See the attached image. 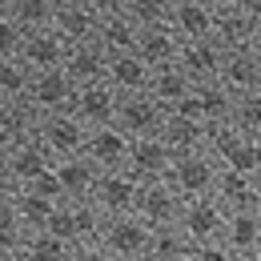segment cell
Returning a JSON list of instances; mask_svg holds the SVG:
<instances>
[{"label":"cell","instance_id":"1","mask_svg":"<svg viewBox=\"0 0 261 261\" xmlns=\"http://www.w3.org/2000/svg\"><path fill=\"white\" fill-rule=\"evenodd\" d=\"M53 165H57V157L40 137L0 145V185H33L44 173H53Z\"/></svg>","mask_w":261,"mask_h":261},{"label":"cell","instance_id":"2","mask_svg":"<svg viewBox=\"0 0 261 261\" xmlns=\"http://www.w3.org/2000/svg\"><path fill=\"white\" fill-rule=\"evenodd\" d=\"M217 177H221V161L209 153V149H197V153H181L173 169H169V181L173 189L193 201V197H213L217 193Z\"/></svg>","mask_w":261,"mask_h":261},{"label":"cell","instance_id":"3","mask_svg":"<svg viewBox=\"0 0 261 261\" xmlns=\"http://www.w3.org/2000/svg\"><path fill=\"white\" fill-rule=\"evenodd\" d=\"M153 233H157V225H149L141 213H121V217H105L100 241H105L121 261H129V257H149Z\"/></svg>","mask_w":261,"mask_h":261},{"label":"cell","instance_id":"4","mask_svg":"<svg viewBox=\"0 0 261 261\" xmlns=\"http://www.w3.org/2000/svg\"><path fill=\"white\" fill-rule=\"evenodd\" d=\"M177 225L185 229V237H189L193 245H209V241H221V237H225L229 209L217 197H193V201H185Z\"/></svg>","mask_w":261,"mask_h":261},{"label":"cell","instance_id":"5","mask_svg":"<svg viewBox=\"0 0 261 261\" xmlns=\"http://www.w3.org/2000/svg\"><path fill=\"white\" fill-rule=\"evenodd\" d=\"M100 225H105V213H100L93 201H61L48 229L57 237H65L68 245H81V241H93L100 237Z\"/></svg>","mask_w":261,"mask_h":261},{"label":"cell","instance_id":"6","mask_svg":"<svg viewBox=\"0 0 261 261\" xmlns=\"http://www.w3.org/2000/svg\"><path fill=\"white\" fill-rule=\"evenodd\" d=\"M165 121H169V109L153 93H133V97H121V113H117V125L129 133L133 141L137 137H161Z\"/></svg>","mask_w":261,"mask_h":261},{"label":"cell","instance_id":"7","mask_svg":"<svg viewBox=\"0 0 261 261\" xmlns=\"http://www.w3.org/2000/svg\"><path fill=\"white\" fill-rule=\"evenodd\" d=\"M89 125L76 117V109H65V113H48L44 117V125H40V141L53 149V157L61 161V157H76V153H85V145H89Z\"/></svg>","mask_w":261,"mask_h":261},{"label":"cell","instance_id":"8","mask_svg":"<svg viewBox=\"0 0 261 261\" xmlns=\"http://www.w3.org/2000/svg\"><path fill=\"white\" fill-rule=\"evenodd\" d=\"M137 197H141V177L129 169H109V173H100L93 205L105 217H121V213H137Z\"/></svg>","mask_w":261,"mask_h":261},{"label":"cell","instance_id":"9","mask_svg":"<svg viewBox=\"0 0 261 261\" xmlns=\"http://www.w3.org/2000/svg\"><path fill=\"white\" fill-rule=\"evenodd\" d=\"M181 209H185V197L173 189V181H141V197H137V213L149 221V225H177L181 221Z\"/></svg>","mask_w":261,"mask_h":261},{"label":"cell","instance_id":"10","mask_svg":"<svg viewBox=\"0 0 261 261\" xmlns=\"http://www.w3.org/2000/svg\"><path fill=\"white\" fill-rule=\"evenodd\" d=\"M76 93H81V85L68 76V68H44V72H36L33 89H29V100L48 117V113L72 109V105H76Z\"/></svg>","mask_w":261,"mask_h":261},{"label":"cell","instance_id":"11","mask_svg":"<svg viewBox=\"0 0 261 261\" xmlns=\"http://www.w3.org/2000/svg\"><path fill=\"white\" fill-rule=\"evenodd\" d=\"M53 173H57V185H61L65 201H93L105 169L97 161H89L85 153H76V157H61L53 165Z\"/></svg>","mask_w":261,"mask_h":261},{"label":"cell","instance_id":"12","mask_svg":"<svg viewBox=\"0 0 261 261\" xmlns=\"http://www.w3.org/2000/svg\"><path fill=\"white\" fill-rule=\"evenodd\" d=\"M76 117L89 125V129H100V125H117V113H121V93L109 85V81H93V85H81L76 93Z\"/></svg>","mask_w":261,"mask_h":261},{"label":"cell","instance_id":"13","mask_svg":"<svg viewBox=\"0 0 261 261\" xmlns=\"http://www.w3.org/2000/svg\"><path fill=\"white\" fill-rule=\"evenodd\" d=\"M185 113H193V117H201L205 125H229L233 121V109H237V93L233 89H225L221 81H205V85H197V93L185 105H181Z\"/></svg>","mask_w":261,"mask_h":261},{"label":"cell","instance_id":"14","mask_svg":"<svg viewBox=\"0 0 261 261\" xmlns=\"http://www.w3.org/2000/svg\"><path fill=\"white\" fill-rule=\"evenodd\" d=\"M85 157H89V161H97L105 173H109V169H129V157H133V137L121 129V125H100V129L89 133Z\"/></svg>","mask_w":261,"mask_h":261},{"label":"cell","instance_id":"15","mask_svg":"<svg viewBox=\"0 0 261 261\" xmlns=\"http://www.w3.org/2000/svg\"><path fill=\"white\" fill-rule=\"evenodd\" d=\"M225 57H229L225 44H221V40H213V36H205V40H185V48H181L177 65L185 68L197 85H205V81H221Z\"/></svg>","mask_w":261,"mask_h":261},{"label":"cell","instance_id":"16","mask_svg":"<svg viewBox=\"0 0 261 261\" xmlns=\"http://www.w3.org/2000/svg\"><path fill=\"white\" fill-rule=\"evenodd\" d=\"M40 125H44V113L29 97L0 100V145H16V141L40 137Z\"/></svg>","mask_w":261,"mask_h":261},{"label":"cell","instance_id":"17","mask_svg":"<svg viewBox=\"0 0 261 261\" xmlns=\"http://www.w3.org/2000/svg\"><path fill=\"white\" fill-rule=\"evenodd\" d=\"M68 44L65 36L57 33V29H44V33H24V44H20V61L36 72H44V68H65L68 65Z\"/></svg>","mask_w":261,"mask_h":261},{"label":"cell","instance_id":"18","mask_svg":"<svg viewBox=\"0 0 261 261\" xmlns=\"http://www.w3.org/2000/svg\"><path fill=\"white\" fill-rule=\"evenodd\" d=\"M173 161H177V153L169 149L165 137H137L133 157H129V173H137L141 181H161V177H169Z\"/></svg>","mask_w":261,"mask_h":261},{"label":"cell","instance_id":"19","mask_svg":"<svg viewBox=\"0 0 261 261\" xmlns=\"http://www.w3.org/2000/svg\"><path fill=\"white\" fill-rule=\"evenodd\" d=\"M217 16H221V8L209 0H177L169 24L181 33V40H205L217 33Z\"/></svg>","mask_w":261,"mask_h":261},{"label":"cell","instance_id":"20","mask_svg":"<svg viewBox=\"0 0 261 261\" xmlns=\"http://www.w3.org/2000/svg\"><path fill=\"white\" fill-rule=\"evenodd\" d=\"M209 133L213 125H205L201 117L193 113H185V109H173L169 113V121H165V141H169V149L181 157V153H197V149H209Z\"/></svg>","mask_w":261,"mask_h":261},{"label":"cell","instance_id":"21","mask_svg":"<svg viewBox=\"0 0 261 261\" xmlns=\"http://www.w3.org/2000/svg\"><path fill=\"white\" fill-rule=\"evenodd\" d=\"M257 193H261V177L249 169H225L221 165V177H217V201L233 209H257Z\"/></svg>","mask_w":261,"mask_h":261},{"label":"cell","instance_id":"22","mask_svg":"<svg viewBox=\"0 0 261 261\" xmlns=\"http://www.w3.org/2000/svg\"><path fill=\"white\" fill-rule=\"evenodd\" d=\"M109 65H113V57H109V48L100 40H81V44L68 48L65 68L76 85H93V81H109Z\"/></svg>","mask_w":261,"mask_h":261},{"label":"cell","instance_id":"23","mask_svg":"<svg viewBox=\"0 0 261 261\" xmlns=\"http://www.w3.org/2000/svg\"><path fill=\"white\" fill-rule=\"evenodd\" d=\"M221 85L233 89L237 97L245 93H261V57L245 44V48H229L225 68H221Z\"/></svg>","mask_w":261,"mask_h":261},{"label":"cell","instance_id":"24","mask_svg":"<svg viewBox=\"0 0 261 261\" xmlns=\"http://www.w3.org/2000/svg\"><path fill=\"white\" fill-rule=\"evenodd\" d=\"M153 72H157V68L149 65L141 53H121V57H113V65H109V85H113L121 97L149 93V85H153Z\"/></svg>","mask_w":261,"mask_h":261},{"label":"cell","instance_id":"25","mask_svg":"<svg viewBox=\"0 0 261 261\" xmlns=\"http://www.w3.org/2000/svg\"><path fill=\"white\" fill-rule=\"evenodd\" d=\"M100 20H105V16H97L85 0H61V8H57V24H53V29L65 36L68 44H81V40H97Z\"/></svg>","mask_w":261,"mask_h":261},{"label":"cell","instance_id":"26","mask_svg":"<svg viewBox=\"0 0 261 261\" xmlns=\"http://www.w3.org/2000/svg\"><path fill=\"white\" fill-rule=\"evenodd\" d=\"M61 0H0V16L20 24L24 33H44L57 24Z\"/></svg>","mask_w":261,"mask_h":261},{"label":"cell","instance_id":"27","mask_svg":"<svg viewBox=\"0 0 261 261\" xmlns=\"http://www.w3.org/2000/svg\"><path fill=\"white\" fill-rule=\"evenodd\" d=\"M0 261H72V245L53 229H33L16 253H0Z\"/></svg>","mask_w":261,"mask_h":261},{"label":"cell","instance_id":"28","mask_svg":"<svg viewBox=\"0 0 261 261\" xmlns=\"http://www.w3.org/2000/svg\"><path fill=\"white\" fill-rule=\"evenodd\" d=\"M221 241H225L237 257H253V253H261V213H257V209H233Z\"/></svg>","mask_w":261,"mask_h":261},{"label":"cell","instance_id":"29","mask_svg":"<svg viewBox=\"0 0 261 261\" xmlns=\"http://www.w3.org/2000/svg\"><path fill=\"white\" fill-rule=\"evenodd\" d=\"M149 93L161 100L165 109L173 113V109H181L185 100L197 93V81L185 72L181 65H161L157 72H153V85H149Z\"/></svg>","mask_w":261,"mask_h":261},{"label":"cell","instance_id":"30","mask_svg":"<svg viewBox=\"0 0 261 261\" xmlns=\"http://www.w3.org/2000/svg\"><path fill=\"white\" fill-rule=\"evenodd\" d=\"M181 48H185V40H181V33H177L173 24H153V29H141V48H137V53H141V57H145L153 68L177 65Z\"/></svg>","mask_w":261,"mask_h":261},{"label":"cell","instance_id":"31","mask_svg":"<svg viewBox=\"0 0 261 261\" xmlns=\"http://www.w3.org/2000/svg\"><path fill=\"white\" fill-rule=\"evenodd\" d=\"M97 40L109 48V57H121V53H137L141 48V24L133 20L129 12H117V16H105L100 20Z\"/></svg>","mask_w":261,"mask_h":261},{"label":"cell","instance_id":"32","mask_svg":"<svg viewBox=\"0 0 261 261\" xmlns=\"http://www.w3.org/2000/svg\"><path fill=\"white\" fill-rule=\"evenodd\" d=\"M257 33V24H253V16L237 4V8H221V16H217V33L213 40H221L225 48H245L249 40Z\"/></svg>","mask_w":261,"mask_h":261},{"label":"cell","instance_id":"33","mask_svg":"<svg viewBox=\"0 0 261 261\" xmlns=\"http://www.w3.org/2000/svg\"><path fill=\"white\" fill-rule=\"evenodd\" d=\"M189 257H193V241L185 237L181 225H161L153 233L149 261H189Z\"/></svg>","mask_w":261,"mask_h":261},{"label":"cell","instance_id":"34","mask_svg":"<svg viewBox=\"0 0 261 261\" xmlns=\"http://www.w3.org/2000/svg\"><path fill=\"white\" fill-rule=\"evenodd\" d=\"M33 81H36V68H29L20 57H4V61H0V100L29 97Z\"/></svg>","mask_w":261,"mask_h":261},{"label":"cell","instance_id":"35","mask_svg":"<svg viewBox=\"0 0 261 261\" xmlns=\"http://www.w3.org/2000/svg\"><path fill=\"white\" fill-rule=\"evenodd\" d=\"M125 12H129L141 29H153V24H169V16H173V0H129Z\"/></svg>","mask_w":261,"mask_h":261},{"label":"cell","instance_id":"36","mask_svg":"<svg viewBox=\"0 0 261 261\" xmlns=\"http://www.w3.org/2000/svg\"><path fill=\"white\" fill-rule=\"evenodd\" d=\"M233 125L249 137H261V93H245L237 97V109H233Z\"/></svg>","mask_w":261,"mask_h":261},{"label":"cell","instance_id":"37","mask_svg":"<svg viewBox=\"0 0 261 261\" xmlns=\"http://www.w3.org/2000/svg\"><path fill=\"white\" fill-rule=\"evenodd\" d=\"M72 261H121L100 237H93V241H81V245H72Z\"/></svg>","mask_w":261,"mask_h":261},{"label":"cell","instance_id":"38","mask_svg":"<svg viewBox=\"0 0 261 261\" xmlns=\"http://www.w3.org/2000/svg\"><path fill=\"white\" fill-rule=\"evenodd\" d=\"M20 44H24V29L0 16V61H4V57H16Z\"/></svg>","mask_w":261,"mask_h":261},{"label":"cell","instance_id":"39","mask_svg":"<svg viewBox=\"0 0 261 261\" xmlns=\"http://www.w3.org/2000/svg\"><path fill=\"white\" fill-rule=\"evenodd\" d=\"M189 261H241L225 241H209V245H193V257Z\"/></svg>","mask_w":261,"mask_h":261},{"label":"cell","instance_id":"40","mask_svg":"<svg viewBox=\"0 0 261 261\" xmlns=\"http://www.w3.org/2000/svg\"><path fill=\"white\" fill-rule=\"evenodd\" d=\"M85 4H89L97 16H117V12H125L129 0H85Z\"/></svg>","mask_w":261,"mask_h":261},{"label":"cell","instance_id":"41","mask_svg":"<svg viewBox=\"0 0 261 261\" xmlns=\"http://www.w3.org/2000/svg\"><path fill=\"white\" fill-rule=\"evenodd\" d=\"M241 8L253 16V24H261V0H241Z\"/></svg>","mask_w":261,"mask_h":261},{"label":"cell","instance_id":"42","mask_svg":"<svg viewBox=\"0 0 261 261\" xmlns=\"http://www.w3.org/2000/svg\"><path fill=\"white\" fill-rule=\"evenodd\" d=\"M249 48H253V53L261 57V24H257V33H253V40H249Z\"/></svg>","mask_w":261,"mask_h":261},{"label":"cell","instance_id":"43","mask_svg":"<svg viewBox=\"0 0 261 261\" xmlns=\"http://www.w3.org/2000/svg\"><path fill=\"white\" fill-rule=\"evenodd\" d=\"M209 4H217V8H237L241 0H209Z\"/></svg>","mask_w":261,"mask_h":261},{"label":"cell","instance_id":"44","mask_svg":"<svg viewBox=\"0 0 261 261\" xmlns=\"http://www.w3.org/2000/svg\"><path fill=\"white\" fill-rule=\"evenodd\" d=\"M241 261H261V253H253V257H241Z\"/></svg>","mask_w":261,"mask_h":261},{"label":"cell","instance_id":"45","mask_svg":"<svg viewBox=\"0 0 261 261\" xmlns=\"http://www.w3.org/2000/svg\"><path fill=\"white\" fill-rule=\"evenodd\" d=\"M257 213H261V193H257Z\"/></svg>","mask_w":261,"mask_h":261},{"label":"cell","instance_id":"46","mask_svg":"<svg viewBox=\"0 0 261 261\" xmlns=\"http://www.w3.org/2000/svg\"><path fill=\"white\" fill-rule=\"evenodd\" d=\"M129 261H149V257H129Z\"/></svg>","mask_w":261,"mask_h":261},{"label":"cell","instance_id":"47","mask_svg":"<svg viewBox=\"0 0 261 261\" xmlns=\"http://www.w3.org/2000/svg\"><path fill=\"white\" fill-rule=\"evenodd\" d=\"M173 4H177V0H173Z\"/></svg>","mask_w":261,"mask_h":261}]
</instances>
